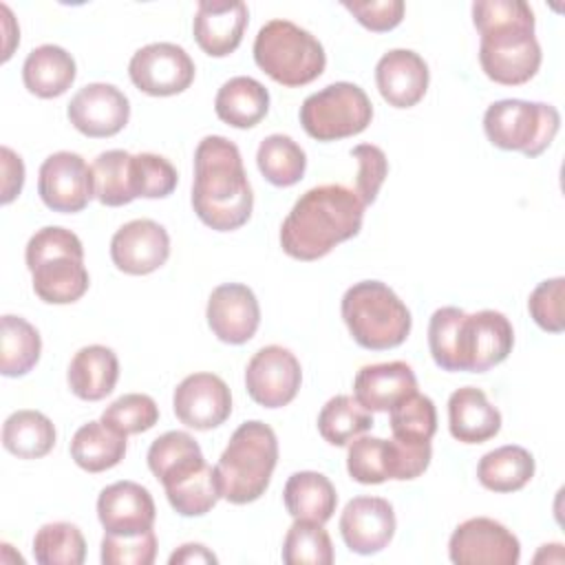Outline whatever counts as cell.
Segmentation results:
<instances>
[{
    "label": "cell",
    "mask_w": 565,
    "mask_h": 565,
    "mask_svg": "<svg viewBox=\"0 0 565 565\" xmlns=\"http://www.w3.org/2000/svg\"><path fill=\"white\" fill-rule=\"evenodd\" d=\"M472 24L479 31V64L503 86H521L541 68V44L534 35V11L523 0L472 2Z\"/></svg>",
    "instance_id": "obj_1"
},
{
    "label": "cell",
    "mask_w": 565,
    "mask_h": 565,
    "mask_svg": "<svg viewBox=\"0 0 565 565\" xmlns=\"http://www.w3.org/2000/svg\"><path fill=\"white\" fill-rule=\"evenodd\" d=\"M364 203L355 190L324 183L307 190L280 225V247L296 260H318L362 230Z\"/></svg>",
    "instance_id": "obj_2"
},
{
    "label": "cell",
    "mask_w": 565,
    "mask_h": 565,
    "mask_svg": "<svg viewBox=\"0 0 565 565\" xmlns=\"http://www.w3.org/2000/svg\"><path fill=\"white\" fill-rule=\"evenodd\" d=\"M192 210L199 221L216 232L243 227L254 207L252 185L241 150L223 135H207L194 150Z\"/></svg>",
    "instance_id": "obj_3"
},
{
    "label": "cell",
    "mask_w": 565,
    "mask_h": 565,
    "mask_svg": "<svg viewBox=\"0 0 565 565\" xmlns=\"http://www.w3.org/2000/svg\"><path fill=\"white\" fill-rule=\"evenodd\" d=\"M33 291L42 302L71 305L79 300L90 285L84 267V247L75 232L49 225L38 230L24 249Z\"/></svg>",
    "instance_id": "obj_4"
},
{
    "label": "cell",
    "mask_w": 565,
    "mask_h": 565,
    "mask_svg": "<svg viewBox=\"0 0 565 565\" xmlns=\"http://www.w3.org/2000/svg\"><path fill=\"white\" fill-rule=\"evenodd\" d=\"M278 463V439L271 426L260 419L243 422L230 437L216 472L223 499L245 505L265 494Z\"/></svg>",
    "instance_id": "obj_5"
},
{
    "label": "cell",
    "mask_w": 565,
    "mask_h": 565,
    "mask_svg": "<svg viewBox=\"0 0 565 565\" xmlns=\"http://www.w3.org/2000/svg\"><path fill=\"white\" fill-rule=\"evenodd\" d=\"M351 338L369 351L399 347L411 333V311L382 280H360L349 287L340 305Z\"/></svg>",
    "instance_id": "obj_6"
},
{
    "label": "cell",
    "mask_w": 565,
    "mask_h": 565,
    "mask_svg": "<svg viewBox=\"0 0 565 565\" xmlns=\"http://www.w3.org/2000/svg\"><path fill=\"white\" fill-rule=\"evenodd\" d=\"M254 62L274 82L298 88L322 75L327 53L307 29L289 20H269L254 40Z\"/></svg>",
    "instance_id": "obj_7"
},
{
    "label": "cell",
    "mask_w": 565,
    "mask_h": 565,
    "mask_svg": "<svg viewBox=\"0 0 565 565\" xmlns=\"http://www.w3.org/2000/svg\"><path fill=\"white\" fill-rule=\"evenodd\" d=\"M561 128V115L552 104L525 99H499L483 115V130L492 146L539 157L550 148Z\"/></svg>",
    "instance_id": "obj_8"
},
{
    "label": "cell",
    "mask_w": 565,
    "mask_h": 565,
    "mask_svg": "<svg viewBox=\"0 0 565 565\" xmlns=\"http://www.w3.org/2000/svg\"><path fill=\"white\" fill-rule=\"evenodd\" d=\"M373 119L369 95L351 82H335L311 93L300 106V124L316 141H338L360 135Z\"/></svg>",
    "instance_id": "obj_9"
},
{
    "label": "cell",
    "mask_w": 565,
    "mask_h": 565,
    "mask_svg": "<svg viewBox=\"0 0 565 565\" xmlns=\"http://www.w3.org/2000/svg\"><path fill=\"white\" fill-rule=\"evenodd\" d=\"M430 444H408L399 439H382L358 435L349 441L347 470L353 481L364 486L384 483L386 479H417L430 463Z\"/></svg>",
    "instance_id": "obj_10"
},
{
    "label": "cell",
    "mask_w": 565,
    "mask_h": 565,
    "mask_svg": "<svg viewBox=\"0 0 565 565\" xmlns=\"http://www.w3.org/2000/svg\"><path fill=\"white\" fill-rule=\"evenodd\" d=\"M514 347L512 322L494 309L463 313L457 329V366L468 373H486L501 364Z\"/></svg>",
    "instance_id": "obj_11"
},
{
    "label": "cell",
    "mask_w": 565,
    "mask_h": 565,
    "mask_svg": "<svg viewBox=\"0 0 565 565\" xmlns=\"http://www.w3.org/2000/svg\"><path fill=\"white\" fill-rule=\"evenodd\" d=\"M194 62L188 51L172 42H152L135 51L128 62L130 82L146 95H179L194 82Z\"/></svg>",
    "instance_id": "obj_12"
},
{
    "label": "cell",
    "mask_w": 565,
    "mask_h": 565,
    "mask_svg": "<svg viewBox=\"0 0 565 565\" xmlns=\"http://www.w3.org/2000/svg\"><path fill=\"white\" fill-rule=\"evenodd\" d=\"M38 194L42 203L53 212H82L95 196L93 168L77 152H53L40 166Z\"/></svg>",
    "instance_id": "obj_13"
},
{
    "label": "cell",
    "mask_w": 565,
    "mask_h": 565,
    "mask_svg": "<svg viewBox=\"0 0 565 565\" xmlns=\"http://www.w3.org/2000/svg\"><path fill=\"white\" fill-rule=\"evenodd\" d=\"M448 556L455 565H516L521 558L519 539L490 516L466 519L448 541Z\"/></svg>",
    "instance_id": "obj_14"
},
{
    "label": "cell",
    "mask_w": 565,
    "mask_h": 565,
    "mask_svg": "<svg viewBox=\"0 0 565 565\" xmlns=\"http://www.w3.org/2000/svg\"><path fill=\"white\" fill-rule=\"evenodd\" d=\"M302 369L298 358L280 344L258 349L245 369V388L265 408L287 406L298 395Z\"/></svg>",
    "instance_id": "obj_15"
},
{
    "label": "cell",
    "mask_w": 565,
    "mask_h": 565,
    "mask_svg": "<svg viewBox=\"0 0 565 565\" xmlns=\"http://www.w3.org/2000/svg\"><path fill=\"white\" fill-rule=\"evenodd\" d=\"M66 115L75 130L86 137H113L126 128L130 119V102L117 86L93 82L71 97Z\"/></svg>",
    "instance_id": "obj_16"
},
{
    "label": "cell",
    "mask_w": 565,
    "mask_h": 565,
    "mask_svg": "<svg viewBox=\"0 0 565 565\" xmlns=\"http://www.w3.org/2000/svg\"><path fill=\"white\" fill-rule=\"evenodd\" d=\"M172 408L181 424L194 430H212L232 415V393L214 373H192L179 382Z\"/></svg>",
    "instance_id": "obj_17"
},
{
    "label": "cell",
    "mask_w": 565,
    "mask_h": 565,
    "mask_svg": "<svg viewBox=\"0 0 565 565\" xmlns=\"http://www.w3.org/2000/svg\"><path fill=\"white\" fill-rule=\"evenodd\" d=\"M170 256V236L152 218L124 223L110 238V258L115 267L130 276H146L166 265Z\"/></svg>",
    "instance_id": "obj_18"
},
{
    "label": "cell",
    "mask_w": 565,
    "mask_h": 565,
    "mask_svg": "<svg viewBox=\"0 0 565 565\" xmlns=\"http://www.w3.org/2000/svg\"><path fill=\"white\" fill-rule=\"evenodd\" d=\"M207 327L225 344H245L260 324V307L243 282H223L212 289L205 309Z\"/></svg>",
    "instance_id": "obj_19"
},
{
    "label": "cell",
    "mask_w": 565,
    "mask_h": 565,
    "mask_svg": "<svg viewBox=\"0 0 565 565\" xmlns=\"http://www.w3.org/2000/svg\"><path fill=\"white\" fill-rule=\"evenodd\" d=\"M395 527L393 505L382 497H355L340 514L344 545L362 556L382 552L391 543Z\"/></svg>",
    "instance_id": "obj_20"
},
{
    "label": "cell",
    "mask_w": 565,
    "mask_h": 565,
    "mask_svg": "<svg viewBox=\"0 0 565 565\" xmlns=\"http://www.w3.org/2000/svg\"><path fill=\"white\" fill-rule=\"evenodd\" d=\"M249 11L241 0H201L194 13L192 33L203 53L225 57L234 53L247 29Z\"/></svg>",
    "instance_id": "obj_21"
},
{
    "label": "cell",
    "mask_w": 565,
    "mask_h": 565,
    "mask_svg": "<svg viewBox=\"0 0 565 565\" xmlns=\"http://www.w3.org/2000/svg\"><path fill=\"white\" fill-rule=\"evenodd\" d=\"M97 516L104 532L137 534L154 525L157 508L150 490L141 483L115 481L99 492Z\"/></svg>",
    "instance_id": "obj_22"
},
{
    "label": "cell",
    "mask_w": 565,
    "mask_h": 565,
    "mask_svg": "<svg viewBox=\"0 0 565 565\" xmlns=\"http://www.w3.org/2000/svg\"><path fill=\"white\" fill-rule=\"evenodd\" d=\"M428 64L411 49L384 53L375 66V84L382 99L393 108H413L428 90Z\"/></svg>",
    "instance_id": "obj_23"
},
{
    "label": "cell",
    "mask_w": 565,
    "mask_h": 565,
    "mask_svg": "<svg viewBox=\"0 0 565 565\" xmlns=\"http://www.w3.org/2000/svg\"><path fill=\"white\" fill-rule=\"evenodd\" d=\"M415 391L417 377L402 360L366 364L353 380V397L371 413H386Z\"/></svg>",
    "instance_id": "obj_24"
},
{
    "label": "cell",
    "mask_w": 565,
    "mask_h": 565,
    "mask_svg": "<svg viewBox=\"0 0 565 565\" xmlns=\"http://www.w3.org/2000/svg\"><path fill=\"white\" fill-rule=\"evenodd\" d=\"M448 428L461 444H483L501 430V413L481 388L463 386L448 397Z\"/></svg>",
    "instance_id": "obj_25"
},
{
    "label": "cell",
    "mask_w": 565,
    "mask_h": 565,
    "mask_svg": "<svg viewBox=\"0 0 565 565\" xmlns=\"http://www.w3.org/2000/svg\"><path fill=\"white\" fill-rule=\"evenodd\" d=\"M119 380L117 353L104 344L82 347L66 371L68 388L84 402H99L113 393Z\"/></svg>",
    "instance_id": "obj_26"
},
{
    "label": "cell",
    "mask_w": 565,
    "mask_h": 565,
    "mask_svg": "<svg viewBox=\"0 0 565 565\" xmlns=\"http://www.w3.org/2000/svg\"><path fill=\"white\" fill-rule=\"evenodd\" d=\"M77 66L73 55L57 44H42L33 49L22 64V82L26 90L42 99L64 95L75 82Z\"/></svg>",
    "instance_id": "obj_27"
},
{
    "label": "cell",
    "mask_w": 565,
    "mask_h": 565,
    "mask_svg": "<svg viewBox=\"0 0 565 565\" xmlns=\"http://www.w3.org/2000/svg\"><path fill=\"white\" fill-rule=\"evenodd\" d=\"M205 466L203 450L196 439L183 430H168L148 448V468L163 488L190 477Z\"/></svg>",
    "instance_id": "obj_28"
},
{
    "label": "cell",
    "mask_w": 565,
    "mask_h": 565,
    "mask_svg": "<svg viewBox=\"0 0 565 565\" xmlns=\"http://www.w3.org/2000/svg\"><path fill=\"white\" fill-rule=\"evenodd\" d=\"M216 117L234 128H254L269 110V90L254 77L227 79L214 97Z\"/></svg>",
    "instance_id": "obj_29"
},
{
    "label": "cell",
    "mask_w": 565,
    "mask_h": 565,
    "mask_svg": "<svg viewBox=\"0 0 565 565\" xmlns=\"http://www.w3.org/2000/svg\"><path fill=\"white\" fill-rule=\"evenodd\" d=\"M282 501L294 519L327 523L335 512L338 492L322 472L300 470L287 479Z\"/></svg>",
    "instance_id": "obj_30"
},
{
    "label": "cell",
    "mask_w": 565,
    "mask_h": 565,
    "mask_svg": "<svg viewBox=\"0 0 565 565\" xmlns=\"http://www.w3.org/2000/svg\"><path fill=\"white\" fill-rule=\"evenodd\" d=\"M534 457L527 448L508 444L486 452L477 463V479L490 492H516L534 477Z\"/></svg>",
    "instance_id": "obj_31"
},
{
    "label": "cell",
    "mask_w": 565,
    "mask_h": 565,
    "mask_svg": "<svg viewBox=\"0 0 565 565\" xmlns=\"http://www.w3.org/2000/svg\"><path fill=\"white\" fill-rule=\"evenodd\" d=\"M126 455V435L108 428L102 419L79 426L71 439V457L86 472L115 468Z\"/></svg>",
    "instance_id": "obj_32"
},
{
    "label": "cell",
    "mask_w": 565,
    "mask_h": 565,
    "mask_svg": "<svg viewBox=\"0 0 565 565\" xmlns=\"http://www.w3.org/2000/svg\"><path fill=\"white\" fill-rule=\"evenodd\" d=\"M55 437L53 422L40 411H15L2 424V446L20 459L46 457L55 446Z\"/></svg>",
    "instance_id": "obj_33"
},
{
    "label": "cell",
    "mask_w": 565,
    "mask_h": 565,
    "mask_svg": "<svg viewBox=\"0 0 565 565\" xmlns=\"http://www.w3.org/2000/svg\"><path fill=\"white\" fill-rule=\"evenodd\" d=\"M0 373L4 377L26 375L42 353L38 329L29 320L7 313L0 320Z\"/></svg>",
    "instance_id": "obj_34"
},
{
    "label": "cell",
    "mask_w": 565,
    "mask_h": 565,
    "mask_svg": "<svg viewBox=\"0 0 565 565\" xmlns=\"http://www.w3.org/2000/svg\"><path fill=\"white\" fill-rule=\"evenodd\" d=\"M256 163L260 174L276 188L296 185L307 170L305 150L289 135H269L256 150Z\"/></svg>",
    "instance_id": "obj_35"
},
{
    "label": "cell",
    "mask_w": 565,
    "mask_h": 565,
    "mask_svg": "<svg viewBox=\"0 0 565 565\" xmlns=\"http://www.w3.org/2000/svg\"><path fill=\"white\" fill-rule=\"evenodd\" d=\"M373 415L351 395H335L318 413V433L331 446H347L371 430Z\"/></svg>",
    "instance_id": "obj_36"
},
{
    "label": "cell",
    "mask_w": 565,
    "mask_h": 565,
    "mask_svg": "<svg viewBox=\"0 0 565 565\" xmlns=\"http://www.w3.org/2000/svg\"><path fill=\"white\" fill-rule=\"evenodd\" d=\"M168 503L181 516H203L223 497L216 466H201L190 477L163 488Z\"/></svg>",
    "instance_id": "obj_37"
},
{
    "label": "cell",
    "mask_w": 565,
    "mask_h": 565,
    "mask_svg": "<svg viewBox=\"0 0 565 565\" xmlns=\"http://www.w3.org/2000/svg\"><path fill=\"white\" fill-rule=\"evenodd\" d=\"M130 163H132V154L119 148L97 154L90 168H93L95 199L102 205L119 207L135 201Z\"/></svg>",
    "instance_id": "obj_38"
},
{
    "label": "cell",
    "mask_w": 565,
    "mask_h": 565,
    "mask_svg": "<svg viewBox=\"0 0 565 565\" xmlns=\"http://www.w3.org/2000/svg\"><path fill=\"white\" fill-rule=\"evenodd\" d=\"M33 556L40 565H82L86 558L84 534L75 523H46L33 536Z\"/></svg>",
    "instance_id": "obj_39"
},
{
    "label": "cell",
    "mask_w": 565,
    "mask_h": 565,
    "mask_svg": "<svg viewBox=\"0 0 565 565\" xmlns=\"http://www.w3.org/2000/svg\"><path fill=\"white\" fill-rule=\"evenodd\" d=\"M282 561L287 565H331L333 543L324 523L294 519L282 541Z\"/></svg>",
    "instance_id": "obj_40"
},
{
    "label": "cell",
    "mask_w": 565,
    "mask_h": 565,
    "mask_svg": "<svg viewBox=\"0 0 565 565\" xmlns=\"http://www.w3.org/2000/svg\"><path fill=\"white\" fill-rule=\"evenodd\" d=\"M393 437L408 444H426L437 433V408L428 395L411 393L391 408Z\"/></svg>",
    "instance_id": "obj_41"
},
{
    "label": "cell",
    "mask_w": 565,
    "mask_h": 565,
    "mask_svg": "<svg viewBox=\"0 0 565 565\" xmlns=\"http://www.w3.org/2000/svg\"><path fill=\"white\" fill-rule=\"evenodd\" d=\"M130 179L135 199H166L179 183L177 168L166 157L154 152L132 154Z\"/></svg>",
    "instance_id": "obj_42"
},
{
    "label": "cell",
    "mask_w": 565,
    "mask_h": 565,
    "mask_svg": "<svg viewBox=\"0 0 565 565\" xmlns=\"http://www.w3.org/2000/svg\"><path fill=\"white\" fill-rule=\"evenodd\" d=\"M102 422L126 437L146 433L159 422V406L146 393H126L106 406Z\"/></svg>",
    "instance_id": "obj_43"
},
{
    "label": "cell",
    "mask_w": 565,
    "mask_h": 565,
    "mask_svg": "<svg viewBox=\"0 0 565 565\" xmlns=\"http://www.w3.org/2000/svg\"><path fill=\"white\" fill-rule=\"evenodd\" d=\"M157 556L154 530L137 534H110L102 539V563L104 565H152Z\"/></svg>",
    "instance_id": "obj_44"
},
{
    "label": "cell",
    "mask_w": 565,
    "mask_h": 565,
    "mask_svg": "<svg viewBox=\"0 0 565 565\" xmlns=\"http://www.w3.org/2000/svg\"><path fill=\"white\" fill-rule=\"evenodd\" d=\"M459 307H439L428 322V349L435 364L444 371L457 373V329L463 318Z\"/></svg>",
    "instance_id": "obj_45"
},
{
    "label": "cell",
    "mask_w": 565,
    "mask_h": 565,
    "mask_svg": "<svg viewBox=\"0 0 565 565\" xmlns=\"http://www.w3.org/2000/svg\"><path fill=\"white\" fill-rule=\"evenodd\" d=\"M563 296H565V278L556 276L539 282L527 298V309L532 320L547 333H561L565 329Z\"/></svg>",
    "instance_id": "obj_46"
},
{
    "label": "cell",
    "mask_w": 565,
    "mask_h": 565,
    "mask_svg": "<svg viewBox=\"0 0 565 565\" xmlns=\"http://www.w3.org/2000/svg\"><path fill=\"white\" fill-rule=\"evenodd\" d=\"M351 157L358 161L355 194L364 205H371L377 199V192L388 174V161L382 148L373 143H360L351 148Z\"/></svg>",
    "instance_id": "obj_47"
},
{
    "label": "cell",
    "mask_w": 565,
    "mask_h": 565,
    "mask_svg": "<svg viewBox=\"0 0 565 565\" xmlns=\"http://www.w3.org/2000/svg\"><path fill=\"white\" fill-rule=\"evenodd\" d=\"M342 7L369 31L386 33L404 18L402 0H371V2H342Z\"/></svg>",
    "instance_id": "obj_48"
},
{
    "label": "cell",
    "mask_w": 565,
    "mask_h": 565,
    "mask_svg": "<svg viewBox=\"0 0 565 565\" xmlns=\"http://www.w3.org/2000/svg\"><path fill=\"white\" fill-rule=\"evenodd\" d=\"M0 163H2V205H9L24 185V163L22 157L15 154L9 146L0 148Z\"/></svg>",
    "instance_id": "obj_49"
},
{
    "label": "cell",
    "mask_w": 565,
    "mask_h": 565,
    "mask_svg": "<svg viewBox=\"0 0 565 565\" xmlns=\"http://www.w3.org/2000/svg\"><path fill=\"white\" fill-rule=\"evenodd\" d=\"M170 565H192V563H218L216 554L207 550L201 543H183L179 550H174L168 558Z\"/></svg>",
    "instance_id": "obj_50"
},
{
    "label": "cell",
    "mask_w": 565,
    "mask_h": 565,
    "mask_svg": "<svg viewBox=\"0 0 565 565\" xmlns=\"http://www.w3.org/2000/svg\"><path fill=\"white\" fill-rule=\"evenodd\" d=\"M2 9V13H4V38H7V44H4V53H2V62H7L9 57H11V53H13V46H15V42H20V29L18 31H11L9 29V24H11V11H9V7L7 4H2L0 7Z\"/></svg>",
    "instance_id": "obj_51"
}]
</instances>
